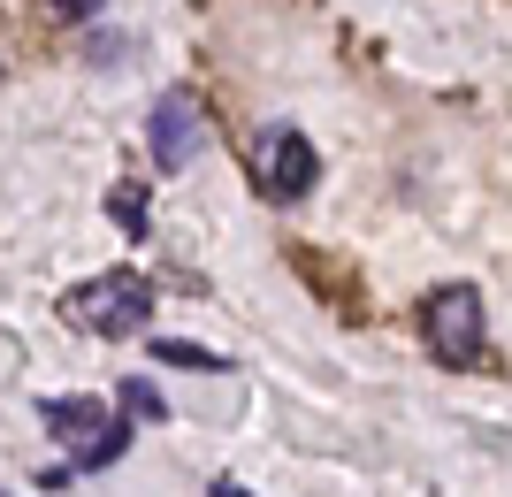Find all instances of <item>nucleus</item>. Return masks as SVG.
Returning a JSON list of instances; mask_svg holds the SVG:
<instances>
[{
  "mask_svg": "<svg viewBox=\"0 0 512 497\" xmlns=\"http://www.w3.org/2000/svg\"><path fill=\"white\" fill-rule=\"evenodd\" d=\"M245 161H253V184L268 199H306L321 184V153L306 146L299 123H268L253 130V146H245Z\"/></svg>",
  "mask_w": 512,
  "mask_h": 497,
  "instance_id": "obj_4",
  "label": "nucleus"
},
{
  "mask_svg": "<svg viewBox=\"0 0 512 497\" xmlns=\"http://www.w3.org/2000/svg\"><path fill=\"white\" fill-rule=\"evenodd\" d=\"M207 497H253V490H245V482H230V475H222V482H214Z\"/></svg>",
  "mask_w": 512,
  "mask_h": 497,
  "instance_id": "obj_10",
  "label": "nucleus"
},
{
  "mask_svg": "<svg viewBox=\"0 0 512 497\" xmlns=\"http://www.w3.org/2000/svg\"><path fill=\"white\" fill-rule=\"evenodd\" d=\"M107 215L138 238V230H146V192H138V184H115V192H107Z\"/></svg>",
  "mask_w": 512,
  "mask_h": 497,
  "instance_id": "obj_7",
  "label": "nucleus"
},
{
  "mask_svg": "<svg viewBox=\"0 0 512 497\" xmlns=\"http://www.w3.org/2000/svg\"><path fill=\"white\" fill-rule=\"evenodd\" d=\"M123 406L153 421V413H161V390H153V383H123Z\"/></svg>",
  "mask_w": 512,
  "mask_h": 497,
  "instance_id": "obj_8",
  "label": "nucleus"
},
{
  "mask_svg": "<svg viewBox=\"0 0 512 497\" xmlns=\"http://www.w3.org/2000/svg\"><path fill=\"white\" fill-rule=\"evenodd\" d=\"M54 8H62L69 23H85V16H100V0H54Z\"/></svg>",
  "mask_w": 512,
  "mask_h": 497,
  "instance_id": "obj_9",
  "label": "nucleus"
},
{
  "mask_svg": "<svg viewBox=\"0 0 512 497\" xmlns=\"http://www.w3.org/2000/svg\"><path fill=\"white\" fill-rule=\"evenodd\" d=\"M62 314L85 329V337H138L146 314H153V283L138 276V268H107V276H92V283L69 291Z\"/></svg>",
  "mask_w": 512,
  "mask_h": 497,
  "instance_id": "obj_2",
  "label": "nucleus"
},
{
  "mask_svg": "<svg viewBox=\"0 0 512 497\" xmlns=\"http://www.w3.org/2000/svg\"><path fill=\"white\" fill-rule=\"evenodd\" d=\"M153 360H161V368H192V375H222V368H230L222 352H207V345H176V337H161V345H153Z\"/></svg>",
  "mask_w": 512,
  "mask_h": 497,
  "instance_id": "obj_6",
  "label": "nucleus"
},
{
  "mask_svg": "<svg viewBox=\"0 0 512 497\" xmlns=\"http://www.w3.org/2000/svg\"><path fill=\"white\" fill-rule=\"evenodd\" d=\"M421 337L451 375H474L482 352H490V299L474 283H436L421 299Z\"/></svg>",
  "mask_w": 512,
  "mask_h": 497,
  "instance_id": "obj_1",
  "label": "nucleus"
},
{
  "mask_svg": "<svg viewBox=\"0 0 512 497\" xmlns=\"http://www.w3.org/2000/svg\"><path fill=\"white\" fill-rule=\"evenodd\" d=\"M46 429L69 444V475H92V467H115V459L130 452V429L115 421V413L100 406V398H46Z\"/></svg>",
  "mask_w": 512,
  "mask_h": 497,
  "instance_id": "obj_3",
  "label": "nucleus"
},
{
  "mask_svg": "<svg viewBox=\"0 0 512 497\" xmlns=\"http://www.w3.org/2000/svg\"><path fill=\"white\" fill-rule=\"evenodd\" d=\"M146 138H153V161H161V169H192L199 138H207V130H199V100H192V92H161Z\"/></svg>",
  "mask_w": 512,
  "mask_h": 497,
  "instance_id": "obj_5",
  "label": "nucleus"
}]
</instances>
